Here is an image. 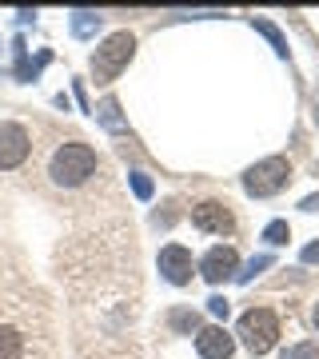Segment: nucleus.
Listing matches in <instances>:
<instances>
[{"instance_id": "1", "label": "nucleus", "mask_w": 319, "mask_h": 359, "mask_svg": "<svg viewBox=\"0 0 319 359\" xmlns=\"http://www.w3.org/2000/svg\"><path fill=\"white\" fill-rule=\"evenodd\" d=\"M92 172H96V152H92L88 144H64V148H56L52 168H48V176L60 188H80Z\"/></svg>"}, {"instance_id": "2", "label": "nucleus", "mask_w": 319, "mask_h": 359, "mask_svg": "<svg viewBox=\"0 0 319 359\" xmlns=\"http://www.w3.org/2000/svg\"><path fill=\"white\" fill-rule=\"evenodd\" d=\"M132 52H136V36H132V32H112V36L96 48V56H92V76H96V84H112V80L128 68Z\"/></svg>"}, {"instance_id": "3", "label": "nucleus", "mask_w": 319, "mask_h": 359, "mask_svg": "<svg viewBox=\"0 0 319 359\" xmlns=\"http://www.w3.org/2000/svg\"><path fill=\"white\" fill-rule=\"evenodd\" d=\"M236 335L243 339V347L252 355H268L271 347H276V339H280V320L268 308H252L240 316V332Z\"/></svg>"}, {"instance_id": "4", "label": "nucleus", "mask_w": 319, "mask_h": 359, "mask_svg": "<svg viewBox=\"0 0 319 359\" xmlns=\"http://www.w3.org/2000/svg\"><path fill=\"white\" fill-rule=\"evenodd\" d=\"M292 180V164L283 160V156H268V160H259V164H252L247 172H243V192L247 196H276Z\"/></svg>"}, {"instance_id": "5", "label": "nucleus", "mask_w": 319, "mask_h": 359, "mask_svg": "<svg viewBox=\"0 0 319 359\" xmlns=\"http://www.w3.org/2000/svg\"><path fill=\"white\" fill-rule=\"evenodd\" d=\"M191 228L208 231V236H231V231H236V219H231L228 204H219V200H204V204L191 208Z\"/></svg>"}, {"instance_id": "6", "label": "nucleus", "mask_w": 319, "mask_h": 359, "mask_svg": "<svg viewBox=\"0 0 319 359\" xmlns=\"http://www.w3.org/2000/svg\"><path fill=\"white\" fill-rule=\"evenodd\" d=\"M32 152V140H28V132L13 120H4L0 124V168L8 172V168H20Z\"/></svg>"}, {"instance_id": "7", "label": "nucleus", "mask_w": 319, "mask_h": 359, "mask_svg": "<svg viewBox=\"0 0 319 359\" xmlns=\"http://www.w3.org/2000/svg\"><path fill=\"white\" fill-rule=\"evenodd\" d=\"M160 276H164L168 283H176V287H184V283L191 280V252L188 248H179V244H168L160 248Z\"/></svg>"}, {"instance_id": "8", "label": "nucleus", "mask_w": 319, "mask_h": 359, "mask_svg": "<svg viewBox=\"0 0 319 359\" xmlns=\"http://www.w3.org/2000/svg\"><path fill=\"white\" fill-rule=\"evenodd\" d=\"M236 248H228V244H219V248H212L204 256V264H200V276H204L208 283H224V280H231L236 276Z\"/></svg>"}, {"instance_id": "9", "label": "nucleus", "mask_w": 319, "mask_h": 359, "mask_svg": "<svg viewBox=\"0 0 319 359\" xmlns=\"http://www.w3.org/2000/svg\"><path fill=\"white\" fill-rule=\"evenodd\" d=\"M196 351H200V359H231L236 339H231L224 327H200V335H196Z\"/></svg>"}, {"instance_id": "10", "label": "nucleus", "mask_w": 319, "mask_h": 359, "mask_svg": "<svg viewBox=\"0 0 319 359\" xmlns=\"http://www.w3.org/2000/svg\"><path fill=\"white\" fill-rule=\"evenodd\" d=\"M100 25H104V16H96V13H72V36L76 40H92L100 32Z\"/></svg>"}, {"instance_id": "11", "label": "nucleus", "mask_w": 319, "mask_h": 359, "mask_svg": "<svg viewBox=\"0 0 319 359\" xmlns=\"http://www.w3.org/2000/svg\"><path fill=\"white\" fill-rule=\"evenodd\" d=\"M96 120H100V124H104L108 132H128L124 116H120V104H116L112 96H108V100H104L100 108H96Z\"/></svg>"}, {"instance_id": "12", "label": "nucleus", "mask_w": 319, "mask_h": 359, "mask_svg": "<svg viewBox=\"0 0 319 359\" xmlns=\"http://www.w3.org/2000/svg\"><path fill=\"white\" fill-rule=\"evenodd\" d=\"M25 351V335L16 327H0V359H20Z\"/></svg>"}, {"instance_id": "13", "label": "nucleus", "mask_w": 319, "mask_h": 359, "mask_svg": "<svg viewBox=\"0 0 319 359\" xmlns=\"http://www.w3.org/2000/svg\"><path fill=\"white\" fill-rule=\"evenodd\" d=\"M255 32H259V36H268V44L276 48V56H287V40H283V32L271 25V20H255Z\"/></svg>"}, {"instance_id": "14", "label": "nucleus", "mask_w": 319, "mask_h": 359, "mask_svg": "<svg viewBox=\"0 0 319 359\" xmlns=\"http://www.w3.org/2000/svg\"><path fill=\"white\" fill-rule=\"evenodd\" d=\"M168 323H172L176 332H196L200 335V316H196L191 308H176L172 316H168Z\"/></svg>"}, {"instance_id": "15", "label": "nucleus", "mask_w": 319, "mask_h": 359, "mask_svg": "<svg viewBox=\"0 0 319 359\" xmlns=\"http://www.w3.org/2000/svg\"><path fill=\"white\" fill-rule=\"evenodd\" d=\"M264 240H268L271 248L287 244V240H292V228H287V219H271L268 228H264Z\"/></svg>"}, {"instance_id": "16", "label": "nucleus", "mask_w": 319, "mask_h": 359, "mask_svg": "<svg viewBox=\"0 0 319 359\" xmlns=\"http://www.w3.org/2000/svg\"><path fill=\"white\" fill-rule=\"evenodd\" d=\"M264 268H271V256H255V259H252V264H247L243 271H236V280H240V283H252V280H255V276H259Z\"/></svg>"}, {"instance_id": "17", "label": "nucleus", "mask_w": 319, "mask_h": 359, "mask_svg": "<svg viewBox=\"0 0 319 359\" xmlns=\"http://www.w3.org/2000/svg\"><path fill=\"white\" fill-rule=\"evenodd\" d=\"M132 192H136V200H152V180L144 172H132Z\"/></svg>"}, {"instance_id": "18", "label": "nucleus", "mask_w": 319, "mask_h": 359, "mask_svg": "<svg viewBox=\"0 0 319 359\" xmlns=\"http://www.w3.org/2000/svg\"><path fill=\"white\" fill-rule=\"evenodd\" d=\"M283 359H319V347L315 344H295L283 351Z\"/></svg>"}, {"instance_id": "19", "label": "nucleus", "mask_w": 319, "mask_h": 359, "mask_svg": "<svg viewBox=\"0 0 319 359\" xmlns=\"http://www.w3.org/2000/svg\"><path fill=\"white\" fill-rule=\"evenodd\" d=\"M208 311H212V316H216V320H228L231 304H228V299H224V295H212V299H208Z\"/></svg>"}, {"instance_id": "20", "label": "nucleus", "mask_w": 319, "mask_h": 359, "mask_svg": "<svg viewBox=\"0 0 319 359\" xmlns=\"http://www.w3.org/2000/svg\"><path fill=\"white\" fill-rule=\"evenodd\" d=\"M299 259H304V264H319V240L315 244H307L304 252H299Z\"/></svg>"}, {"instance_id": "21", "label": "nucleus", "mask_w": 319, "mask_h": 359, "mask_svg": "<svg viewBox=\"0 0 319 359\" xmlns=\"http://www.w3.org/2000/svg\"><path fill=\"white\" fill-rule=\"evenodd\" d=\"M299 208H304V212H319V196H307V200H304Z\"/></svg>"}, {"instance_id": "22", "label": "nucleus", "mask_w": 319, "mask_h": 359, "mask_svg": "<svg viewBox=\"0 0 319 359\" xmlns=\"http://www.w3.org/2000/svg\"><path fill=\"white\" fill-rule=\"evenodd\" d=\"M315 327H319V304H315Z\"/></svg>"}]
</instances>
